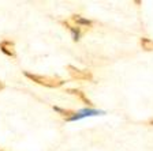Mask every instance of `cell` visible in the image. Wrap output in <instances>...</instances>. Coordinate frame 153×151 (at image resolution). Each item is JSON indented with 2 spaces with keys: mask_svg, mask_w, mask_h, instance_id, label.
Returning a JSON list of instances; mask_svg holds the SVG:
<instances>
[{
  "mask_svg": "<svg viewBox=\"0 0 153 151\" xmlns=\"http://www.w3.org/2000/svg\"><path fill=\"white\" fill-rule=\"evenodd\" d=\"M25 76L27 79H30L32 82L37 83V85H40V86H44V87H49V88H57L64 85L63 79L57 78V76L37 75V74H32V72H25Z\"/></svg>",
  "mask_w": 153,
  "mask_h": 151,
  "instance_id": "obj_1",
  "label": "cell"
},
{
  "mask_svg": "<svg viewBox=\"0 0 153 151\" xmlns=\"http://www.w3.org/2000/svg\"><path fill=\"white\" fill-rule=\"evenodd\" d=\"M67 71L74 80H93V74L88 69H79L74 66H67Z\"/></svg>",
  "mask_w": 153,
  "mask_h": 151,
  "instance_id": "obj_2",
  "label": "cell"
},
{
  "mask_svg": "<svg viewBox=\"0 0 153 151\" xmlns=\"http://www.w3.org/2000/svg\"><path fill=\"white\" fill-rule=\"evenodd\" d=\"M62 25H63L64 27H66L67 30L71 33L74 41H79L81 37H82V35L85 34L88 30H89V29H83V27H79V26L74 25V23L70 22V21H62Z\"/></svg>",
  "mask_w": 153,
  "mask_h": 151,
  "instance_id": "obj_3",
  "label": "cell"
},
{
  "mask_svg": "<svg viewBox=\"0 0 153 151\" xmlns=\"http://www.w3.org/2000/svg\"><path fill=\"white\" fill-rule=\"evenodd\" d=\"M0 50L8 57L16 56L15 44H14V41H11V40H3V41H0Z\"/></svg>",
  "mask_w": 153,
  "mask_h": 151,
  "instance_id": "obj_4",
  "label": "cell"
},
{
  "mask_svg": "<svg viewBox=\"0 0 153 151\" xmlns=\"http://www.w3.org/2000/svg\"><path fill=\"white\" fill-rule=\"evenodd\" d=\"M66 93H68V94H71V95H74V97H76L79 101H82L85 105H88L89 108H92L93 106V102L88 98V95L85 94V93L82 91V90H78V88H67L66 90Z\"/></svg>",
  "mask_w": 153,
  "mask_h": 151,
  "instance_id": "obj_5",
  "label": "cell"
},
{
  "mask_svg": "<svg viewBox=\"0 0 153 151\" xmlns=\"http://www.w3.org/2000/svg\"><path fill=\"white\" fill-rule=\"evenodd\" d=\"M53 109L56 110L57 113L60 114L62 119H64L66 121H73V120H76V119H78V113H76V112H74V110L62 109V108H57V106H53Z\"/></svg>",
  "mask_w": 153,
  "mask_h": 151,
  "instance_id": "obj_6",
  "label": "cell"
},
{
  "mask_svg": "<svg viewBox=\"0 0 153 151\" xmlns=\"http://www.w3.org/2000/svg\"><path fill=\"white\" fill-rule=\"evenodd\" d=\"M70 22H73L74 25L79 26V27H83V29H90L92 25H93L92 21L83 18V16H81V15H71Z\"/></svg>",
  "mask_w": 153,
  "mask_h": 151,
  "instance_id": "obj_7",
  "label": "cell"
},
{
  "mask_svg": "<svg viewBox=\"0 0 153 151\" xmlns=\"http://www.w3.org/2000/svg\"><path fill=\"white\" fill-rule=\"evenodd\" d=\"M140 45L143 50H146V52H153V40H150V38L142 37L140 40Z\"/></svg>",
  "mask_w": 153,
  "mask_h": 151,
  "instance_id": "obj_8",
  "label": "cell"
},
{
  "mask_svg": "<svg viewBox=\"0 0 153 151\" xmlns=\"http://www.w3.org/2000/svg\"><path fill=\"white\" fill-rule=\"evenodd\" d=\"M4 87H6L4 82H1V80H0V91H1V90H4Z\"/></svg>",
  "mask_w": 153,
  "mask_h": 151,
  "instance_id": "obj_9",
  "label": "cell"
},
{
  "mask_svg": "<svg viewBox=\"0 0 153 151\" xmlns=\"http://www.w3.org/2000/svg\"><path fill=\"white\" fill-rule=\"evenodd\" d=\"M0 151H1V150H0Z\"/></svg>",
  "mask_w": 153,
  "mask_h": 151,
  "instance_id": "obj_10",
  "label": "cell"
}]
</instances>
